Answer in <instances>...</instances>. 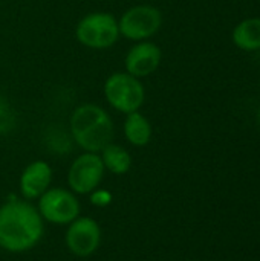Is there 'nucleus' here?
Returning <instances> with one entry per match:
<instances>
[{
    "mask_svg": "<svg viewBox=\"0 0 260 261\" xmlns=\"http://www.w3.org/2000/svg\"><path fill=\"white\" fill-rule=\"evenodd\" d=\"M38 213L54 225H69L80 216V202L69 190L51 188L40 196Z\"/></svg>",
    "mask_w": 260,
    "mask_h": 261,
    "instance_id": "nucleus-6",
    "label": "nucleus"
},
{
    "mask_svg": "<svg viewBox=\"0 0 260 261\" xmlns=\"http://www.w3.org/2000/svg\"><path fill=\"white\" fill-rule=\"evenodd\" d=\"M110 199H112V197H110V193L103 191V190H95V191H92V197H90L92 203L97 205V206H106V205H109Z\"/></svg>",
    "mask_w": 260,
    "mask_h": 261,
    "instance_id": "nucleus-15",
    "label": "nucleus"
},
{
    "mask_svg": "<svg viewBox=\"0 0 260 261\" xmlns=\"http://www.w3.org/2000/svg\"><path fill=\"white\" fill-rule=\"evenodd\" d=\"M43 219L37 208L25 200H11L0 206V248L20 254L32 249L43 237Z\"/></svg>",
    "mask_w": 260,
    "mask_h": 261,
    "instance_id": "nucleus-1",
    "label": "nucleus"
},
{
    "mask_svg": "<svg viewBox=\"0 0 260 261\" xmlns=\"http://www.w3.org/2000/svg\"><path fill=\"white\" fill-rule=\"evenodd\" d=\"M52 182V168L44 161L31 162L20 176V193L25 199H38Z\"/></svg>",
    "mask_w": 260,
    "mask_h": 261,
    "instance_id": "nucleus-10",
    "label": "nucleus"
},
{
    "mask_svg": "<svg viewBox=\"0 0 260 261\" xmlns=\"http://www.w3.org/2000/svg\"><path fill=\"white\" fill-rule=\"evenodd\" d=\"M69 130L75 144L89 153H100L113 139V121L95 102H83L72 110Z\"/></svg>",
    "mask_w": 260,
    "mask_h": 261,
    "instance_id": "nucleus-2",
    "label": "nucleus"
},
{
    "mask_svg": "<svg viewBox=\"0 0 260 261\" xmlns=\"http://www.w3.org/2000/svg\"><path fill=\"white\" fill-rule=\"evenodd\" d=\"M17 125V115L9 101L0 95V136L11 133Z\"/></svg>",
    "mask_w": 260,
    "mask_h": 261,
    "instance_id": "nucleus-14",
    "label": "nucleus"
},
{
    "mask_svg": "<svg viewBox=\"0 0 260 261\" xmlns=\"http://www.w3.org/2000/svg\"><path fill=\"white\" fill-rule=\"evenodd\" d=\"M257 122H259V127H260V107H259V110H257Z\"/></svg>",
    "mask_w": 260,
    "mask_h": 261,
    "instance_id": "nucleus-16",
    "label": "nucleus"
},
{
    "mask_svg": "<svg viewBox=\"0 0 260 261\" xmlns=\"http://www.w3.org/2000/svg\"><path fill=\"white\" fill-rule=\"evenodd\" d=\"M162 12L159 8L147 3L130 6L118 18L120 35L130 41H144L159 32L162 26Z\"/></svg>",
    "mask_w": 260,
    "mask_h": 261,
    "instance_id": "nucleus-5",
    "label": "nucleus"
},
{
    "mask_svg": "<svg viewBox=\"0 0 260 261\" xmlns=\"http://www.w3.org/2000/svg\"><path fill=\"white\" fill-rule=\"evenodd\" d=\"M123 130L126 139L135 147H146L150 142L153 133L150 121L139 110L126 115Z\"/></svg>",
    "mask_w": 260,
    "mask_h": 261,
    "instance_id": "nucleus-12",
    "label": "nucleus"
},
{
    "mask_svg": "<svg viewBox=\"0 0 260 261\" xmlns=\"http://www.w3.org/2000/svg\"><path fill=\"white\" fill-rule=\"evenodd\" d=\"M100 153H101L100 158L103 161L104 168L113 174H126L132 167V156L124 147L118 144L110 142Z\"/></svg>",
    "mask_w": 260,
    "mask_h": 261,
    "instance_id": "nucleus-13",
    "label": "nucleus"
},
{
    "mask_svg": "<svg viewBox=\"0 0 260 261\" xmlns=\"http://www.w3.org/2000/svg\"><path fill=\"white\" fill-rule=\"evenodd\" d=\"M118 18L106 11L84 15L75 26V38L80 44L93 50H104L120 40Z\"/></svg>",
    "mask_w": 260,
    "mask_h": 261,
    "instance_id": "nucleus-3",
    "label": "nucleus"
},
{
    "mask_svg": "<svg viewBox=\"0 0 260 261\" xmlns=\"http://www.w3.org/2000/svg\"><path fill=\"white\" fill-rule=\"evenodd\" d=\"M107 104L124 115L138 112L146 99V89L139 78L127 72H113L103 86Z\"/></svg>",
    "mask_w": 260,
    "mask_h": 261,
    "instance_id": "nucleus-4",
    "label": "nucleus"
},
{
    "mask_svg": "<svg viewBox=\"0 0 260 261\" xmlns=\"http://www.w3.org/2000/svg\"><path fill=\"white\" fill-rule=\"evenodd\" d=\"M162 61V50L161 47L150 41H136L124 58V67L126 72L136 76V78H146L155 73Z\"/></svg>",
    "mask_w": 260,
    "mask_h": 261,
    "instance_id": "nucleus-9",
    "label": "nucleus"
},
{
    "mask_svg": "<svg viewBox=\"0 0 260 261\" xmlns=\"http://www.w3.org/2000/svg\"><path fill=\"white\" fill-rule=\"evenodd\" d=\"M104 165L98 153L84 151L69 168L67 184L74 194H90L98 188L104 176Z\"/></svg>",
    "mask_w": 260,
    "mask_h": 261,
    "instance_id": "nucleus-7",
    "label": "nucleus"
},
{
    "mask_svg": "<svg viewBox=\"0 0 260 261\" xmlns=\"http://www.w3.org/2000/svg\"><path fill=\"white\" fill-rule=\"evenodd\" d=\"M101 243L100 225L90 217H77L66 232L67 249L77 257L92 255Z\"/></svg>",
    "mask_w": 260,
    "mask_h": 261,
    "instance_id": "nucleus-8",
    "label": "nucleus"
},
{
    "mask_svg": "<svg viewBox=\"0 0 260 261\" xmlns=\"http://www.w3.org/2000/svg\"><path fill=\"white\" fill-rule=\"evenodd\" d=\"M231 40L241 50H260V17H250L238 23L233 29Z\"/></svg>",
    "mask_w": 260,
    "mask_h": 261,
    "instance_id": "nucleus-11",
    "label": "nucleus"
}]
</instances>
